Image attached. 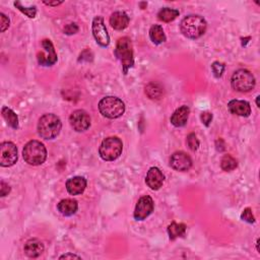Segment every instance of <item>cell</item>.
I'll list each match as a JSON object with an SVG mask.
<instances>
[{"label": "cell", "instance_id": "6da1fadb", "mask_svg": "<svg viewBox=\"0 0 260 260\" xmlns=\"http://www.w3.org/2000/svg\"><path fill=\"white\" fill-rule=\"evenodd\" d=\"M207 21L201 16L191 14L182 20L180 24V30L183 36L188 39H198L207 31Z\"/></svg>", "mask_w": 260, "mask_h": 260}, {"label": "cell", "instance_id": "7a4b0ae2", "mask_svg": "<svg viewBox=\"0 0 260 260\" xmlns=\"http://www.w3.org/2000/svg\"><path fill=\"white\" fill-rule=\"evenodd\" d=\"M62 123L59 117L54 114H45L38 123V133L44 139H54L59 134Z\"/></svg>", "mask_w": 260, "mask_h": 260}, {"label": "cell", "instance_id": "3957f363", "mask_svg": "<svg viewBox=\"0 0 260 260\" xmlns=\"http://www.w3.org/2000/svg\"><path fill=\"white\" fill-rule=\"evenodd\" d=\"M23 156L26 163L31 166H40L46 161L47 150L44 144L38 140L28 141L24 150Z\"/></svg>", "mask_w": 260, "mask_h": 260}, {"label": "cell", "instance_id": "277c9868", "mask_svg": "<svg viewBox=\"0 0 260 260\" xmlns=\"http://www.w3.org/2000/svg\"><path fill=\"white\" fill-rule=\"evenodd\" d=\"M100 113L109 119H117L125 112V105L117 97H105L99 103Z\"/></svg>", "mask_w": 260, "mask_h": 260}, {"label": "cell", "instance_id": "5b68a950", "mask_svg": "<svg viewBox=\"0 0 260 260\" xmlns=\"http://www.w3.org/2000/svg\"><path fill=\"white\" fill-rule=\"evenodd\" d=\"M115 55L120 60L123 72L126 75L128 69L131 68L134 65V58H133V47L131 40L128 37L120 38L117 42L116 49H115Z\"/></svg>", "mask_w": 260, "mask_h": 260}, {"label": "cell", "instance_id": "8992f818", "mask_svg": "<svg viewBox=\"0 0 260 260\" xmlns=\"http://www.w3.org/2000/svg\"><path fill=\"white\" fill-rule=\"evenodd\" d=\"M123 150V143L120 138L116 136H110L103 140L99 150L100 156L104 161H115L120 156Z\"/></svg>", "mask_w": 260, "mask_h": 260}, {"label": "cell", "instance_id": "52a82bcc", "mask_svg": "<svg viewBox=\"0 0 260 260\" xmlns=\"http://www.w3.org/2000/svg\"><path fill=\"white\" fill-rule=\"evenodd\" d=\"M232 88L241 93L250 92L255 86V78L249 70L239 69L234 72L231 80Z\"/></svg>", "mask_w": 260, "mask_h": 260}, {"label": "cell", "instance_id": "ba28073f", "mask_svg": "<svg viewBox=\"0 0 260 260\" xmlns=\"http://www.w3.org/2000/svg\"><path fill=\"white\" fill-rule=\"evenodd\" d=\"M18 161V149L13 142L5 141L0 144V165L11 167Z\"/></svg>", "mask_w": 260, "mask_h": 260}, {"label": "cell", "instance_id": "9c48e42d", "mask_svg": "<svg viewBox=\"0 0 260 260\" xmlns=\"http://www.w3.org/2000/svg\"><path fill=\"white\" fill-rule=\"evenodd\" d=\"M43 51L39 52L37 55V59L40 65L51 66L57 61V54L54 49L52 42L48 39L43 40L42 42Z\"/></svg>", "mask_w": 260, "mask_h": 260}, {"label": "cell", "instance_id": "30bf717a", "mask_svg": "<svg viewBox=\"0 0 260 260\" xmlns=\"http://www.w3.org/2000/svg\"><path fill=\"white\" fill-rule=\"evenodd\" d=\"M69 123L78 132H83L91 126V117L84 110H77L70 115Z\"/></svg>", "mask_w": 260, "mask_h": 260}, {"label": "cell", "instance_id": "8fae6325", "mask_svg": "<svg viewBox=\"0 0 260 260\" xmlns=\"http://www.w3.org/2000/svg\"><path fill=\"white\" fill-rule=\"evenodd\" d=\"M93 35L98 44L102 47H107L110 44V37L102 17H96L93 21Z\"/></svg>", "mask_w": 260, "mask_h": 260}, {"label": "cell", "instance_id": "7c38bea8", "mask_svg": "<svg viewBox=\"0 0 260 260\" xmlns=\"http://www.w3.org/2000/svg\"><path fill=\"white\" fill-rule=\"evenodd\" d=\"M154 210V200L151 196L146 195L139 198L137 201L135 210H134V219L136 221H143L146 220L148 216Z\"/></svg>", "mask_w": 260, "mask_h": 260}, {"label": "cell", "instance_id": "4fadbf2b", "mask_svg": "<svg viewBox=\"0 0 260 260\" xmlns=\"http://www.w3.org/2000/svg\"><path fill=\"white\" fill-rule=\"evenodd\" d=\"M170 166L176 171L186 172L192 167V160L187 154L183 152H177L171 156Z\"/></svg>", "mask_w": 260, "mask_h": 260}, {"label": "cell", "instance_id": "5bb4252c", "mask_svg": "<svg viewBox=\"0 0 260 260\" xmlns=\"http://www.w3.org/2000/svg\"><path fill=\"white\" fill-rule=\"evenodd\" d=\"M164 180L165 176L161 170L156 167H153L148 172L146 183L152 190H158L163 186Z\"/></svg>", "mask_w": 260, "mask_h": 260}, {"label": "cell", "instance_id": "9a60e30c", "mask_svg": "<svg viewBox=\"0 0 260 260\" xmlns=\"http://www.w3.org/2000/svg\"><path fill=\"white\" fill-rule=\"evenodd\" d=\"M228 108L231 113L241 117H248L251 114V107L247 101L232 100L229 102Z\"/></svg>", "mask_w": 260, "mask_h": 260}, {"label": "cell", "instance_id": "2e32d148", "mask_svg": "<svg viewBox=\"0 0 260 260\" xmlns=\"http://www.w3.org/2000/svg\"><path fill=\"white\" fill-rule=\"evenodd\" d=\"M86 187V180L83 177L76 176L66 181V189L71 195L81 194Z\"/></svg>", "mask_w": 260, "mask_h": 260}, {"label": "cell", "instance_id": "e0dca14e", "mask_svg": "<svg viewBox=\"0 0 260 260\" xmlns=\"http://www.w3.org/2000/svg\"><path fill=\"white\" fill-rule=\"evenodd\" d=\"M24 251L30 258H37L44 252V245L38 239H30L25 244Z\"/></svg>", "mask_w": 260, "mask_h": 260}, {"label": "cell", "instance_id": "ac0fdd59", "mask_svg": "<svg viewBox=\"0 0 260 260\" xmlns=\"http://www.w3.org/2000/svg\"><path fill=\"white\" fill-rule=\"evenodd\" d=\"M190 109L188 106H181L171 116V123L176 127H183L188 121Z\"/></svg>", "mask_w": 260, "mask_h": 260}, {"label": "cell", "instance_id": "d6986e66", "mask_svg": "<svg viewBox=\"0 0 260 260\" xmlns=\"http://www.w3.org/2000/svg\"><path fill=\"white\" fill-rule=\"evenodd\" d=\"M110 25L114 30L122 31L129 25V17L124 11L114 12L110 18Z\"/></svg>", "mask_w": 260, "mask_h": 260}, {"label": "cell", "instance_id": "ffe728a7", "mask_svg": "<svg viewBox=\"0 0 260 260\" xmlns=\"http://www.w3.org/2000/svg\"><path fill=\"white\" fill-rule=\"evenodd\" d=\"M57 208H58V211L64 215V216H70L74 215L78 208V201L75 199H63L61 200L58 206H57Z\"/></svg>", "mask_w": 260, "mask_h": 260}, {"label": "cell", "instance_id": "44dd1931", "mask_svg": "<svg viewBox=\"0 0 260 260\" xmlns=\"http://www.w3.org/2000/svg\"><path fill=\"white\" fill-rule=\"evenodd\" d=\"M150 38H151L152 42L156 45H160V44H162V43L166 42V40H167V37L165 35L163 27L158 25H154L151 27Z\"/></svg>", "mask_w": 260, "mask_h": 260}, {"label": "cell", "instance_id": "7402d4cb", "mask_svg": "<svg viewBox=\"0 0 260 260\" xmlns=\"http://www.w3.org/2000/svg\"><path fill=\"white\" fill-rule=\"evenodd\" d=\"M178 16H179V10L165 7L158 11L157 19L164 23H170L174 21Z\"/></svg>", "mask_w": 260, "mask_h": 260}, {"label": "cell", "instance_id": "603a6c76", "mask_svg": "<svg viewBox=\"0 0 260 260\" xmlns=\"http://www.w3.org/2000/svg\"><path fill=\"white\" fill-rule=\"evenodd\" d=\"M168 233L171 240H175L179 237H183L186 233V226L184 224L172 223L168 227Z\"/></svg>", "mask_w": 260, "mask_h": 260}, {"label": "cell", "instance_id": "cb8c5ba5", "mask_svg": "<svg viewBox=\"0 0 260 260\" xmlns=\"http://www.w3.org/2000/svg\"><path fill=\"white\" fill-rule=\"evenodd\" d=\"M1 114L3 118L5 119V121L7 122V124L13 128V129H18L19 128V118H18V115L14 113L11 109L7 108V107H3L1 110Z\"/></svg>", "mask_w": 260, "mask_h": 260}, {"label": "cell", "instance_id": "d4e9b609", "mask_svg": "<svg viewBox=\"0 0 260 260\" xmlns=\"http://www.w3.org/2000/svg\"><path fill=\"white\" fill-rule=\"evenodd\" d=\"M146 93L150 99L158 100L163 95V89L157 83H150L146 86Z\"/></svg>", "mask_w": 260, "mask_h": 260}, {"label": "cell", "instance_id": "484cf974", "mask_svg": "<svg viewBox=\"0 0 260 260\" xmlns=\"http://www.w3.org/2000/svg\"><path fill=\"white\" fill-rule=\"evenodd\" d=\"M221 166H222V169L224 171H233L237 168L238 164H237V161L235 160V158L230 156V155H225L222 158V162H221Z\"/></svg>", "mask_w": 260, "mask_h": 260}, {"label": "cell", "instance_id": "4316f807", "mask_svg": "<svg viewBox=\"0 0 260 260\" xmlns=\"http://www.w3.org/2000/svg\"><path fill=\"white\" fill-rule=\"evenodd\" d=\"M14 6H16L18 9H20L23 13H25L26 17H28L30 19H34L37 14V9L35 6H31V7H24L22 5V3L20 1L14 2Z\"/></svg>", "mask_w": 260, "mask_h": 260}, {"label": "cell", "instance_id": "83f0119b", "mask_svg": "<svg viewBox=\"0 0 260 260\" xmlns=\"http://www.w3.org/2000/svg\"><path fill=\"white\" fill-rule=\"evenodd\" d=\"M225 64L224 63H221L219 61H215L211 64V70L213 72V75L215 78H221L224 74V71H225Z\"/></svg>", "mask_w": 260, "mask_h": 260}, {"label": "cell", "instance_id": "f1b7e54d", "mask_svg": "<svg viewBox=\"0 0 260 260\" xmlns=\"http://www.w3.org/2000/svg\"><path fill=\"white\" fill-rule=\"evenodd\" d=\"M187 144L191 151L195 152L198 147H199V140L197 139L196 135L194 133H190L188 136H187Z\"/></svg>", "mask_w": 260, "mask_h": 260}, {"label": "cell", "instance_id": "f546056e", "mask_svg": "<svg viewBox=\"0 0 260 260\" xmlns=\"http://www.w3.org/2000/svg\"><path fill=\"white\" fill-rule=\"evenodd\" d=\"M241 219L245 222H247L249 224H252L255 222V219H254V215L252 213V209L250 208H245L241 214Z\"/></svg>", "mask_w": 260, "mask_h": 260}, {"label": "cell", "instance_id": "4dcf8cb0", "mask_svg": "<svg viewBox=\"0 0 260 260\" xmlns=\"http://www.w3.org/2000/svg\"><path fill=\"white\" fill-rule=\"evenodd\" d=\"M200 119L206 126H209L212 120V114L209 112H202L200 115Z\"/></svg>", "mask_w": 260, "mask_h": 260}, {"label": "cell", "instance_id": "1f68e13d", "mask_svg": "<svg viewBox=\"0 0 260 260\" xmlns=\"http://www.w3.org/2000/svg\"><path fill=\"white\" fill-rule=\"evenodd\" d=\"M78 32V26L77 24H69L64 27V33L66 35H74Z\"/></svg>", "mask_w": 260, "mask_h": 260}, {"label": "cell", "instance_id": "d6a6232c", "mask_svg": "<svg viewBox=\"0 0 260 260\" xmlns=\"http://www.w3.org/2000/svg\"><path fill=\"white\" fill-rule=\"evenodd\" d=\"M0 21H1V32H4L9 26V19L5 16L4 13H0Z\"/></svg>", "mask_w": 260, "mask_h": 260}, {"label": "cell", "instance_id": "836d02e7", "mask_svg": "<svg viewBox=\"0 0 260 260\" xmlns=\"http://www.w3.org/2000/svg\"><path fill=\"white\" fill-rule=\"evenodd\" d=\"M0 186H1V188H0V194H1L2 197H4L10 192V187L4 181H1V183H0Z\"/></svg>", "mask_w": 260, "mask_h": 260}, {"label": "cell", "instance_id": "e575fe53", "mask_svg": "<svg viewBox=\"0 0 260 260\" xmlns=\"http://www.w3.org/2000/svg\"><path fill=\"white\" fill-rule=\"evenodd\" d=\"M74 258L80 259L79 256H78L76 254H71V253H67V254H64V255H62V256L59 257V259H74Z\"/></svg>", "mask_w": 260, "mask_h": 260}, {"label": "cell", "instance_id": "d590c367", "mask_svg": "<svg viewBox=\"0 0 260 260\" xmlns=\"http://www.w3.org/2000/svg\"><path fill=\"white\" fill-rule=\"evenodd\" d=\"M63 1H54V2H47V1H44V4L48 5V6H57V5H59V4H62Z\"/></svg>", "mask_w": 260, "mask_h": 260}, {"label": "cell", "instance_id": "8d00e7d4", "mask_svg": "<svg viewBox=\"0 0 260 260\" xmlns=\"http://www.w3.org/2000/svg\"><path fill=\"white\" fill-rule=\"evenodd\" d=\"M259 96L256 98V105H257V107H260V105H259Z\"/></svg>", "mask_w": 260, "mask_h": 260}]
</instances>
